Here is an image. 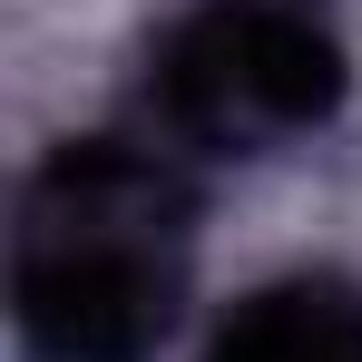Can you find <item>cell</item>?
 Wrapping results in <instances>:
<instances>
[{
  "label": "cell",
  "instance_id": "6da1fadb",
  "mask_svg": "<svg viewBox=\"0 0 362 362\" xmlns=\"http://www.w3.org/2000/svg\"><path fill=\"white\" fill-rule=\"evenodd\" d=\"M20 294L30 323L59 333L69 353H127L167 323L177 294V216L167 186L127 157H88L69 167L20 235Z\"/></svg>",
  "mask_w": 362,
  "mask_h": 362
},
{
  "label": "cell",
  "instance_id": "7a4b0ae2",
  "mask_svg": "<svg viewBox=\"0 0 362 362\" xmlns=\"http://www.w3.org/2000/svg\"><path fill=\"white\" fill-rule=\"evenodd\" d=\"M216 362H362V313L343 294L294 284V294H264V303H255L235 333H226Z\"/></svg>",
  "mask_w": 362,
  "mask_h": 362
}]
</instances>
